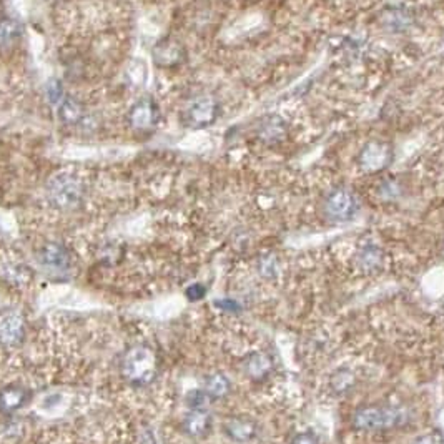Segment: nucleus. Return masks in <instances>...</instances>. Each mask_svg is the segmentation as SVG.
I'll list each match as a JSON object with an SVG mask.
<instances>
[{
	"label": "nucleus",
	"mask_w": 444,
	"mask_h": 444,
	"mask_svg": "<svg viewBox=\"0 0 444 444\" xmlns=\"http://www.w3.org/2000/svg\"><path fill=\"white\" fill-rule=\"evenodd\" d=\"M404 421L406 413L391 406H366L358 409L353 416V426L359 431H383L396 428Z\"/></svg>",
	"instance_id": "obj_1"
},
{
	"label": "nucleus",
	"mask_w": 444,
	"mask_h": 444,
	"mask_svg": "<svg viewBox=\"0 0 444 444\" xmlns=\"http://www.w3.org/2000/svg\"><path fill=\"white\" fill-rule=\"evenodd\" d=\"M48 200L58 208H73L83 196V184L77 175L62 171L53 176L47 186Z\"/></svg>",
	"instance_id": "obj_2"
},
{
	"label": "nucleus",
	"mask_w": 444,
	"mask_h": 444,
	"mask_svg": "<svg viewBox=\"0 0 444 444\" xmlns=\"http://www.w3.org/2000/svg\"><path fill=\"white\" fill-rule=\"evenodd\" d=\"M123 374L135 384H145L152 381L157 371L155 354L145 347H135L127 352L122 363Z\"/></svg>",
	"instance_id": "obj_3"
},
{
	"label": "nucleus",
	"mask_w": 444,
	"mask_h": 444,
	"mask_svg": "<svg viewBox=\"0 0 444 444\" xmlns=\"http://www.w3.org/2000/svg\"><path fill=\"white\" fill-rule=\"evenodd\" d=\"M359 204L353 191L348 189H338L328 195L327 204H324V211L328 218L337 221V223H344V221L353 220L358 213Z\"/></svg>",
	"instance_id": "obj_4"
},
{
	"label": "nucleus",
	"mask_w": 444,
	"mask_h": 444,
	"mask_svg": "<svg viewBox=\"0 0 444 444\" xmlns=\"http://www.w3.org/2000/svg\"><path fill=\"white\" fill-rule=\"evenodd\" d=\"M218 117V103L213 97H196L186 105L184 112V122L190 128H205L211 125Z\"/></svg>",
	"instance_id": "obj_5"
},
{
	"label": "nucleus",
	"mask_w": 444,
	"mask_h": 444,
	"mask_svg": "<svg viewBox=\"0 0 444 444\" xmlns=\"http://www.w3.org/2000/svg\"><path fill=\"white\" fill-rule=\"evenodd\" d=\"M130 127L137 132H150L159 125L160 110L152 98H142L128 112Z\"/></svg>",
	"instance_id": "obj_6"
},
{
	"label": "nucleus",
	"mask_w": 444,
	"mask_h": 444,
	"mask_svg": "<svg viewBox=\"0 0 444 444\" xmlns=\"http://www.w3.org/2000/svg\"><path fill=\"white\" fill-rule=\"evenodd\" d=\"M389 159H391V152H389L388 145L374 142L369 143L363 150L361 166L366 171H379L389 164Z\"/></svg>",
	"instance_id": "obj_7"
},
{
	"label": "nucleus",
	"mask_w": 444,
	"mask_h": 444,
	"mask_svg": "<svg viewBox=\"0 0 444 444\" xmlns=\"http://www.w3.org/2000/svg\"><path fill=\"white\" fill-rule=\"evenodd\" d=\"M23 319L17 313H6L0 317V343L16 344L22 339Z\"/></svg>",
	"instance_id": "obj_8"
},
{
	"label": "nucleus",
	"mask_w": 444,
	"mask_h": 444,
	"mask_svg": "<svg viewBox=\"0 0 444 444\" xmlns=\"http://www.w3.org/2000/svg\"><path fill=\"white\" fill-rule=\"evenodd\" d=\"M41 260L48 270H65L68 266L67 250L58 243H48L47 246H43Z\"/></svg>",
	"instance_id": "obj_9"
},
{
	"label": "nucleus",
	"mask_w": 444,
	"mask_h": 444,
	"mask_svg": "<svg viewBox=\"0 0 444 444\" xmlns=\"http://www.w3.org/2000/svg\"><path fill=\"white\" fill-rule=\"evenodd\" d=\"M83 107L80 102H77L75 98L72 97H63L60 102V107H58V117L63 123L67 125H73V123H78L83 118Z\"/></svg>",
	"instance_id": "obj_10"
},
{
	"label": "nucleus",
	"mask_w": 444,
	"mask_h": 444,
	"mask_svg": "<svg viewBox=\"0 0 444 444\" xmlns=\"http://www.w3.org/2000/svg\"><path fill=\"white\" fill-rule=\"evenodd\" d=\"M22 27L11 17H0V48H9L21 38Z\"/></svg>",
	"instance_id": "obj_11"
},
{
	"label": "nucleus",
	"mask_w": 444,
	"mask_h": 444,
	"mask_svg": "<svg viewBox=\"0 0 444 444\" xmlns=\"http://www.w3.org/2000/svg\"><path fill=\"white\" fill-rule=\"evenodd\" d=\"M185 428L191 436H205L211 428V419L204 409H195L185 419Z\"/></svg>",
	"instance_id": "obj_12"
},
{
	"label": "nucleus",
	"mask_w": 444,
	"mask_h": 444,
	"mask_svg": "<svg viewBox=\"0 0 444 444\" xmlns=\"http://www.w3.org/2000/svg\"><path fill=\"white\" fill-rule=\"evenodd\" d=\"M245 368L251 378H265L271 371V359L265 353H253L246 358Z\"/></svg>",
	"instance_id": "obj_13"
},
{
	"label": "nucleus",
	"mask_w": 444,
	"mask_h": 444,
	"mask_svg": "<svg viewBox=\"0 0 444 444\" xmlns=\"http://www.w3.org/2000/svg\"><path fill=\"white\" fill-rule=\"evenodd\" d=\"M358 261H359V266H361V270L369 271V273H371V271H376V270H379V266H381L383 253H381V250L378 248V246L368 245V246H364L361 251H359Z\"/></svg>",
	"instance_id": "obj_14"
},
{
	"label": "nucleus",
	"mask_w": 444,
	"mask_h": 444,
	"mask_svg": "<svg viewBox=\"0 0 444 444\" xmlns=\"http://www.w3.org/2000/svg\"><path fill=\"white\" fill-rule=\"evenodd\" d=\"M226 431L236 441H248V439L255 436V424L246 421V419H231L226 424Z\"/></svg>",
	"instance_id": "obj_15"
},
{
	"label": "nucleus",
	"mask_w": 444,
	"mask_h": 444,
	"mask_svg": "<svg viewBox=\"0 0 444 444\" xmlns=\"http://www.w3.org/2000/svg\"><path fill=\"white\" fill-rule=\"evenodd\" d=\"M285 123L281 122V118L278 117H270L268 120L263 122L261 125V137L265 138L266 142H278L285 137Z\"/></svg>",
	"instance_id": "obj_16"
},
{
	"label": "nucleus",
	"mask_w": 444,
	"mask_h": 444,
	"mask_svg": "<svg viewBox=\"0 0 444 444\" xmlns=\"http://www.w3.org/2000/svg\"><path fill=\"white\" fill-rule=\"evenodd\" d=\"M230 383L223 374H211L205 381V391L210 398H221L228 393Z\"/></svg>",
	"instance_id": "obj_17"
},
{
	"label": "nucleus",
	"mask_w": 444,
	"mask_h": 444,
	"mask_svg": "<svg viewBox=\"0 0 444 444\" xmlns=\"http://www.w3.org/2000/svg\"><path fill=\"white\" fill-rule=\"evenodd\" d=\"M0 401H2V406L6 409H17L22 406L23 401H26V393L17 388L6 389V391L2 393V396H0Z\"/></svg>",
	"instance_id": "obj_18"
},
{
	"label": "nucleus",
	"mask_w": 444,
	"mask_h": 444,
	"mask_svg": "<svg viewBox=\"0 0 444 444\" xmlns=\"http://www.w3.org/2000/svg\"><path fill=\"white\" fill-rule=\"evenodd\" d=\"M332 384L337 391H347V389L353 384V374L348 371V369H339L338 373H334V376L332 378Z\"/></svg>",
	"instance_id": "obj_19"
},
{
	"label": "nucleus",
	"mask_w": 444,
	"mask_h": 444,
	"mask_svg": "<svg viewBox=\"0 0 444 444\" xmlns=\"http://www.w3.org/2000/svg\"><path fill=\"white\" fill-rule=\"evenodd\" d=\"M210 401V396L206 391H194L189 396V403L194 409H204Z\"/></svg>",
	"instance_id": "obj_20"
},
{
	"label": "nucleus",
	"mask_w": 444,
	"mask_h": 444,
	"mask_svg": "<svg viewBox=\"0 0 444 444\" xmlns=\"http://www.w3.org/2000/svg\"><path fill=\"white\" fill-rule=\"evenodd\" d=\"M185 295H186V298L191 300V302H199V300H201L206 295V288L204 285L195 283V285H191V286H189V288H186Z\"/></svg>",
	"instance_id": "obj_21"
},
{
	"label": "nucleus",
	"mask_w": 444,
	"mask_h": 444,
	"mask_svg": "<svg viewBox=\"0 0 444 444\" xmlns=\"http://www.w3.org/2000/svg\"><path fill=\"white\" fill-rule=\"evenodd\" d=\"M47 97H48V100H51L52 103L62 102V98H63V95H62V87H60V83H58L57 80H52L51 83H48V87H47Z\"/></svg>",
	"instance_id": "obj_22"
},
{
	"label": "nucleus",
	"mask_w": 444,
	"mask_h": 444,
	"mask_svg": "<svg viewBox=\"0 0 444 444\" xmlns=\"http://www.w3.org/2000/svg\"><path fill=\"white\" fill-rule=\"evenodd\" d=\"M260 271H261V275L266 276V278H271V276H275V273H276V260L271 258V256H266V258L261 260Z\"/></svg>",
	"instance_id": "obj_23"
},
{
	"label": "nucleus",
	"mask_w": 444,
	"mask_h": 444,
	"mask_svg": "<svg viewBox=\"0 0 444 444\" xmlns=\"http://www.w3.org/2000/svg\"><path fill=\"white\" fill-rule=\"evenodd\" d=\"M293 444H319L317 434L313 433H302L293 439Z\"/></svg>",
	"instance_id": "obj_24"
},
{
	"label": "nucleus",
	"mask_w": 444,
	"mask_h": 444,
	"mask_svg": "<svg viewBox=\"0 0 444 444\" xmlns=\"http://www.w3.org/2000/svg\"><path fill=\"white\" fill-rule=\"evenodd\" d=\"M416 444H444L443 438L439 433H429L426 436H421L416 441Z\"/></svg>",
	"instance_id": "obj_25"
},
{
	"label": "nucleus",
	"mask_w": 444,
	"mask_h": 444,
	"mask_svg": "<svg viewBox=\"0 0 444 444\" xmlns=\"http://www.w3.org/2000/svg\"><path fill=\"white\" fill-rule=\"evenodd\" d=\"M218 305V307H223L225 310H238V305H236L235 302H220V303H216Z\"/></svg>",
	"instance_id": "obj_26"
}]
</instances>
